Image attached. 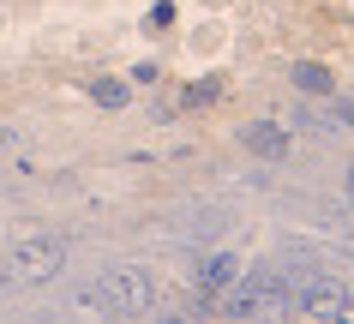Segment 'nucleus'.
Wrapping results in <instances>:
<instances>
[{
    "instance_id": "1",
    "label": "nucleus",
    "mask_w": 354,
    "mask_h": 324,
    "mask_svg": "<svg viewBox=\"0 0 354 324\" xmlns=\"http://www.w3.org/2000/svg\"><path fill=\"white\" fill-rule=\"evenodd\" d=\"M66 306L91 312V318H150V312H162V276L150 265L96 270V276L66 288Z\"/></svg>"
},
{
    "instance_id": "2",
    "label": "nucleus",
    "mask_w": 354,
    "mask_h": 324,
    "mask_svg": "<svg viewBox=\"0 0 354 324\" xmlns=\"http://www.w3.org/2000/svg\"><path fill=\"white\" fill-rule=\"evenodd\" d=\"M6 252V265H12V283L19 288H48L55 276H66L73 265V234H19Z\"/></svg>"
},
{
    "instance_id": "3",
    "label": "nucleus",
    "mask_w": 354,
    "mask_h": 324,
    "mask_svg": "<svg viewBox=\"0 0 354 324\" xmlns=\"http://www.w3.org/2000/svg\"><path fill=\"white\" fill-rule=\"evenodd\" d=\"M234 276H241V258H234V252H205V258L192 265V283L205 288L210 301H216V294H228V288H234Z\"/></svg>"
},
{
    "instance_id": "4",
    "label": "nucleus",
    "mask_w": 354,
    "mask_h": 324,
    "mask_svg": "<svg viewBox=\"0 0 354 324\" xmlns=\"http://www.w3.org/2000/svg\"><path fill=\"white\" fill-rule=\"evenodd\" d=\"M241 144H246V151H252V156H264V162H282L295 138L282 133L277 120H252V126H241Z\"/></svg>"
},
{
    "instance_id": "5",
    "label": "nucleus",
    "mask_w": 354,
    "mask_h": 324,
    "mask_svg": "<svg viewBox=\"0 0 354 324\" xmlns=\"http://www.w3.org/2000/svg\"><path fill=\"white\" fill-rule=\"evenodd\" d=\"M295 90H300V96H318V102H330V96H336L330 66H318V60H300V66H295Z\"/></svg>"
},
{
    "instance_id": "6",
    "label": "nucleus",
    "mask_w": 354,
    "mask_h": 324,
    "mask_svg": "<svg viewBox=\"0 0 354 324\" xmlns=\"http://www.w3.org/2000/svg\"><path fill=\"white\" fill-rule=\"evenodd\" d=\"M84 96H91V102H102V108H127V102H132V90L120 84V78H91V84H84Z\"/></svg>"
},
{
    "instance_id": "7",
    "label": "nucleus",
    "mask_w": 354,
    "mask_h": 324,
    "mask_svg": "<svg viewBox=\"0 0 354 324\" xmlns=\"http://www.w3.org/2000/svg\"><path fill=\"white\" fill-rule=\"evenodd\" d=\"M216 96H223V78H198V84L187 90V102L198 108V102H216Z\"/></svg>"
},
{
    "instance_id": "8",
    "label": "nucleus",
    "mask_w": 354,
    "mask_h": 324,
    "mask_svg": "<svg viewBox=\"0 0 354 324\" xmlns=\"http://www.w3.org/2000/svg\"><path fill=\"white\" fill-rule=\"evenodd\" d=\"M12 288L19 283H12V265H6V252H0V294H12Z\"/></svg>"
},
{
    "instance_id": "9",
    "label": "nucleus",
    "mask_w": 354,
    "mask_h": 324,
    "mask_svg": "<svg viewBox=\"0 0 354 324\" xmlns=\"http://www.w3.org/2000/svg\"><path fill=\"white\" fill-rule=\"evenodd\" d=\"M12 144H19V133H12V126H0V151H12Z\"/></svg>"
},
{
    "instance_id": "10",
    "label": "nucleus",
    "mask_w": 354,
    "mask_h": 324,
    "mask_svg": "<svg viewBox=\"0 0 354 324\" xmlns=\"http://www.w3.org/2000/svg\"><path fill=\"white\" fill-rule=\"evenodd\" d=\"M348 204H354V162H348Z\"/></svg>"
}]
</instances>
